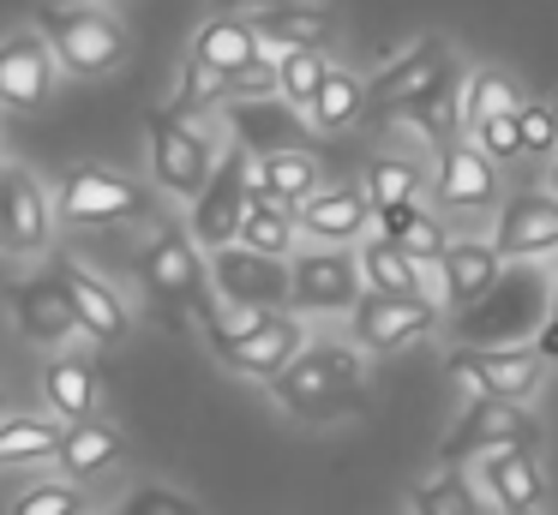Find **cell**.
I'll use <instances>...</instances> for the list:
<instances>
[{
  "label": "cell",
  "mask_w": 558,
  "mask_h": 515,
  "mask_svg": "<svg viewBox=\"0 0 558 515\" xmlns=\"http://www.w3.org/2000/svg\"><path fill=\"white\" fill-rule=\"evenodd\" d=\"M270 402L301 426H337L366 407V354L354 342H306V354L270 383Z\"/></svg>",
  "instance_id": "6da1fadb"
},
{
  "label": "cell",
  "mask_w": 558,
  "mask_h": 515,
  "mask_svg": "<svg viewBox=\"0 0 558 515\" xmlns=\"http://www.w3.org/2000/svg\"><path fill=\"white\" fill-rule=\"evenodd\" d=\"M445 72H457V60H450L445 36H421L414 48H402L397 60H385V66L366 78V114H373V120L402 114V108L421 102V96L433 90Z\"/></svg>",
  "instance_id": "8fae6325"
},
{
  "label": "cell",
  "mask_w": 558,
  "mask_h": 515,
  "mask_svg": "<svg viewBox=\"0 0 558 515\" xmlns=\"http://www.w3.org/2000/svg\"><path fill=\"white\" fill-rule=\"evenodd\" d=\"M7 318H13V330L25 335V342H37V347H49V354H61V347L78 335L73 294H66V282H61V263H54V270L19 275V282L7 287Z\"/></svg>",
  "instance_id": "30bf717a"
},
{
  "label": "cell",
  "mask_w": 558,
  "mask_h": 515,
  "mask_svg": "<svg viewBox=\"0 0 558 515\" xmlns=\"http://www.w3.org/2000/svg\"><path fill=\"white\" fill-rule=\"evenodd\" d=\"M318 192V156L313 150H277V156H253V198H277L289 210H301Z\"/></svg>",
  "instance_id": "4316f807"
},
{
  "label": "cell",
  "mask_w": 558,
  "mask_h": 515,
  "mask_svg": "<svg viewBox=\"0 0 558 515\" xmlns=\"http://www.w3.org/2000/svg\"><path fill=\"white\" fill-rule=\"evenodd\" d=\"M43 402H49V414L61 419V426H85V419H97L102 407V378L90 359L78 354H49L43 359Z\"/></svg>",
  "instance_id": "7402d4cb"
},
{
  "label": "cell",
  "mask_w": 558,
  "mask_h": 515,
  "mask_svg": "<svg viewBox=\"0 0 558 515\" xmlns=\"http://www.w3.org/2000/svg\"><path fill=\"white\" fill-rule=\"evenodd\" d=\"M366 299L361 252L354 246H306L289 258V311L294 318H354Z\"/></svg>",
  "instance_id": "5b68a950"
},
{
  "label": "cell",
  "mask_w": 558,
  "mask_h": 515,
  "mask_svg": "<svg viewBox=\"0 0 558 515\" xmlns=\"http://www.w3.org/2000/svg\"><path fill=\"white\" fill-rule=\"evenodd\" d=\"M258 42H265V54H289V48H325L330 36H337V12L318 7V0H294V7H282L277 19L253 24Z\"/></svg>",
  "instance_id": "f1b7e54d"
},
{
  "label": "cell",
  "mask_w": 558,
  "mask_h": 515,
  "mask_svg": "<svg viewBox=\"0 0 558 515\" xmlns=\"http://www.w3.org/2000/svg\"><path fill=\"white\" fill-rule=\"evenodd\" d=\"M7 515H90V510H85V491L73 479H31V486L13 491Z\"/></svg>",
  "instance_id": "ab89813d"
},
{
  "label": "cell",
  "mask_w": 558,
  "mask_h": 515,
  "mask_svg": "<svg viewBox=\"0 0 558 515\" xmlns=\"http://www.w3.org/2000/svg\"><path fill=\"white\" fill-rule=\"evenodd\" d=\"M517 126H522V156L553 162V156H558V114H553V102H522L517 108Z\"/></svg>",
  "instance_id": "60d3db41"
},
{
  "label": "cell",
  "mask_w": 558,
  "mask_h": 515,
  "mask_svg": "<svg viewBox=\"0 0 558 515\" xmlns=\"http://www.w3.org/2000/svg\"><path fill=\"white\" fill-rule=\"evenodd\" d=\"M289 102L282 96H253V102H229V132L246 156H277V150H306V120H282Z\"/></svg>",
  "instance_id": "603a6c76"
},
{
  "label": "cell",
  "mask_w": 558,
  "mask_h": 515,
  "mask_svg": "<svg viewBox=\"0 0 558 515\" xmlns=\"http://www.w3.org/2000/svg\"><path fill=\"white\" fill-rule=\"evenodd\" d=\"M361 114H366V78L349 66H337L325 78V90H318V102L306 108V126L313 132H349Z\"/></svg>",
  "instance_id": "d590c367"
},
{
  "label": "cell",
  "mask_w": 558,
  "mask_h": 515,
  "mask_svg": "<svg viewBox=\"0 0 558 515\" xmlns=\"http://www.w3.org/2000/svg\"><path fill=\"white\" fill-rule=\"evenodd\" d=\"M445 371L469 390V402H510L529 407L546 383V359L534 347H457Z\"/></svg>",
  "instance_id": "52a82bcc"
},
{
  "label": "cell",
  "mask_w": 558,
  "mask_h": 515,
  "mask_svg": "<svg viewBox=\"0 0 558 515\" xmlns=\"http://www.w3.org/2000/svg\"><path fill=\"white\" fill-rule=\"evenodd\" d=\"M366 204L373 210H390V204H414L421 198V168L402 162V156H373L366 162Z\"/></svg>",
  "instance_id": "74e56055"
},
{
  "label": "cell",
  "mask_w": 558,
  "mask_h": 515,
  "mask_svg": "<svg viewBox=\"0 0 558 515\" xmlns=\"http://www.w3.org/2000/svg\"><path fill=\"white\" fill-rule=\"evenodd\" d=\"M402 252H409L414 263H438L450 252V234H445V222H438L433 210H414V222H409V234L397 240Z\"/></svg>",
  "instance_id": "7bdbcfd3"
},
{
  "label": "cell",
  "mask_w": 558,
  "mask_h": 515,
  "mask_svg": "<svg viewBox=\"0 0 558 515\" xmlns=\"http://www.w3.org/2000/svg\"><path fill=\"white\" fill-rule=\"evenodd\" d=\"M438 263H445V311L481 306V299L498 287V270H505V258H498L493 240H450V252Z\"/></svg>",
  "instance_id": "cb8c5ba5"
},
{
  "label": "cell",
  "mask_w": 558,
  "mask_h": 515,
  "mask_svg": "<svg viewBox=\"0 0 558 515\" xmlns=\"http://www.w3.org/2000/svg\"><path fill=\"white\" fill-rule=\"evenodd\" d=\"M402 120H409V126L421 132L426 144H433V150L457 144V138H462V84H457V72H445V78H438L433 90L421 96V102L402 108Z\"/></svg>",
  "instance_id": "1f68e13d"
},
{
  "label": "cell",
  "mask_w": 558,
  "mask_h": 515,
  "mask_svg": "<svg viewBox=\"0 0 558 515\" xmlns=\"http://www.w3.org/2000/svg\"><path fill=\"white\" fill-rule=\"evenodd\" d=\"M121 462V431L114 426H102V419H85V426H66V443H61V455H54V467H61V479H90V474H102V467H114Z\"/></svg>",
  "instance_id": "4dcf8cb0"
},
{
  "label": "cell",
  "mask_w": 558,
  "mask_h": 515,
  "mask_svg": "<svg viewBox=\"0 0 558 515\" xmlns=\"http://www.w3.org/2000/svg\"><path fill=\"white\" fill-rule=\"evenodd\" d=\"M54 228H61L54 186H43L31 168H13V180H7V252L13 258H37V252L54 246Z\"/></svg>",
  "instance_id": "ffe728a7"
},
{
  "label": "cell",
  "mask_w": 558,
  "mask_h": 515,
  "mask_svg": "<svg viewBox=\"0 0 558 515\" xmlns=\"http://www.w3.org/2000/svg\"><path fill=\"white\" fill-rule=\"evenodd\" d=\"M31 24L49 42L54 66L73 78H109L126 60V24L102 0H43Z\"/></svg>",
  "instance_id": "3957f363"
},
{
  "label": "cell",
  "mask_w": 558,
  "mask_h": 515,
  "mask_svg": "<svg viewBox=\"0 0 558 515\" xmlns=\"http://www.w3.org/2000/svg\"><path fill=\"white\" fill-rule=\"evenodd\" d=\"M145 162H150V180H157L174 204H193L198 192L210 186L222 150L198 120H181L174 108H157V114L145 120Z\"/></svg>",
  "instance_id": "277c9868"
},
{
  "label": "cell",
  "mask_w": 558,
  "mask_h": 515,
  "mask_svg": "<svg viewBox=\"0 0 558 515\" xmlns=\"http://www.w3.org/2000/svg\"><path fill=\"white\" fill-rule=\"evenodd\" d=\"M193 60H205L210 72H222V78H241L246 66H258L265 60V42H258V30L253 24H241V19H205L193 30V48H186Z\"/></svg>",
  "instance_id": "d4e9b609"
},
{
  "label": "cell",
  "mask_w": 558,
  "mask_h": 515,
  "mask_svg": "<svg viewBox=\"0 0 558 515\" xmlns=\"http://www.w3.org/2000/svg\"><path fill=\"white\" fill-rule=\"evenodd\" d=\"M198 330H205L210 354L222 359V371L253 378V383H265V390L306 354V342H313V335H306V318H294V311H241V306H222V299L198 318Z\"/></svg>",
  "instance_id": "7a4b0ae2"
},
{
  "label": "cell",
  "mask_w": 558,
  "mask_h": 515,
  "mask_svg": "<svg viewBox=\"0 0 558 515\" xmlns=\"http://www.w3.org/2000/svg\"><path fill=\"white\" fill-rule=\"evenodd\" d=\"M210 287L222 306L241 311H289V263L282 258H258L241 240L222 252H210Z\"/></svg>",
  "instance_id": "7c38bea8"
},
{
  "label": "cell",
  "mask_w": 558,
  "mask_h": 515,
  "mask_svg": "<svg viewBox=\"0 0 558 515\" xmlns=\"http://www.w3.org/2000/svg\"><path fill=\"white\" fill-rule=\"evenodd\" d=\"M7 180H13V168H0V252H7Z\"/></svg>",
  "instance_id": "bcb514c9"
},
{
  "label": "cell",
  "mask_w": 558,
  "mask_h": 515,
  "mask_svg": "<svg viewBox=\"0 0 558 515\" xmlns=\"http://www.w3.org/2000/svg\"><path fill=\"white\" fill-rule=\"evenodd\" d=\"M294 216H301V234L313 246H354L373 222V204H366L361 186H318Z\"/></svg>",
  "instance_id": "44dd1931"
},
{
  "label": "cell",
  "mask_w": 558,
  "mask_h": 515,
  "mask_svg": "<svg viewBox=\"0 0 558 515\" xmlns=\"http://www.w3.org/2000/svg\"><path fill=\"white\" fill-rule=\"evenodd\" d=\"M529 102V96L517 90V78H510L505 66H474L469 84H462V126H481V120H498V114H517V108Z\"/></svg>",
  "instance_id": "836d02e7"
},
{
  "label": "cell",
  "mask_w": 558,
  "mask_h": 515,
  "mask_svg": "<svg viewBox=\"0 0 558 515\" xmlns=\"http://www.w3.org/2000/svg\"><path fill=\"white\" fill-rule=\"evenodd\" d=\"M229 96H234V84L222 78V72H210L205 60H193V54L181 60V78H174V114L181 120H198L205 108H222Z\"/></svg>",
  "instance_id": "8d00e7d4"
},
{
  "label": "cell",
  "mask_w": 558,
  "mask_h": 515,
  "mask_svg": "<svg viewBox=\"0 0 558 515\" xmlns=\"http://www.w3.org/2000/svg\"><path fill=\"white\" fill-rule=\"evenodd\" d=\"M54 78H61V66H54L49 42L37 36V24L0 36V108L7 114H37L54 96Z\"/></svg>",
  "instance_id": "5bb4252c"
},
{
  "label": "cell",
  "mask_w": 558,
  "mask_h": 515,
  "mask_svg": "<svg viewBox=\"0 0 558 515\" xmlns=\"http://www.w3.org/2000/svg\"><path fill=\"white\" fill-rule=\"evenodd\" d=\"M330 72H337V60H330L325 48H289V54H277V96L294 114H306V108L318 102Z\"/></svg>",
  "instance_id": "e575fe53"
},
{
  "label": "cell",
  "mask_w": 558,
  "mask_h": 515,
  "mask_svg": "<svg viewBox=\"0 0 558 515\" xmlns=\"http://www.w3.org/2000/svg\"><path fill=\"white\" fill-rule=\"evenodd\" d=\"M553 114H558V102H553Z\"/></svg>",
  "instance_id": "681fc988"
},
{
  "label": "cell",
  "mask_w": 558,
  "mask_h": 515,
  "mask_svg": "<svg viewBox=\"0 0 558 515\" xmlns=\"http://www.w3.org/2000/svg\"><path fill=\"white\" fill-rule=\"evenodd\" d=\"M433 198L438 210H462V216H498L505 204V186H498V162H486L474 144H445L433 162Z\"/></svg>",
  "instance_id": "2e32d148"
},
{
  "label": "cell",
  "mask_w": 558,
  "mask_h": 515,
  "mask_svg": "<svg viewBox=\"0 0 558 515\" xmlns=\"http://www.w3.org/2000/svg\"><path fill=\"white\" fill-rule=\"evenodd\" d=\"M61 282H66V294H73L78 335H90V342H102V347H114V342L133 335V306H126V294L109 282V275H97L90 263L61 258Z\"/></svg>",
  "instance_id": "e0dca14e"
},
{
  "label": "cell",
  "mask_w": 558,
  "mask_h": 515,
  "mask_svg": "<svg viewBox=\"0 0 558 515\" xmlns=\"http://www.w3.org/2000/svg\"><path fill=\"white\" fill-rule=\"evenodd\" d=\"M409 515H498V503L481 491L469 467H438V474L414 479Z\"/></svg>",
  "instance_id": "484cf974"
},
{
  "label": "cell",
  "mask_w": 558,
  "mask_h": 515,
  "mask_svg": "<svg viewBox=\"0 0 558 515\" xmlns=\"http://www.w3.org/2000/svg\"><path fill=\"white\" fill-rule=\"evenodd\" d=\"M438 318H445V311L426 306L421 294H409V299H397V294H366L361 306H354V318H349V342L361 347L366 359H373V354H397V347L433 335Z\"/></svg>",
  "instance_id": "4fadbf2b"
},
{
  "label": "cell",
  "mask_w": 558,
  "mask_h": 515,
  "mask_svg": "<svg viewBox=\"0 0 558 515\" xmlns=\"http://www.w3.org/2000/svg\"><path fill=\"white\" fill-rule=\"evenodd\" d=\"M282 7H294V0H210V19H241V24H265V19H277Z\"/></svg>",
  "instance_id": "ee69618b"
},
{
  "label": "cell",
  "mask_w": 558,
  "mask_h": 515,
  "mask_svg": "<svg viewBox=\"0 0 558 515\" xmlns=\"http://www.w3.org/2000/svg\"><path fill=\"white\" fill-rule=\"evenodd\" d=\"M534 354H541V359H558V287H553V299H546V323H541V342H534Z\"/></svg>",
  "instance_id": "f6af8a7d"
},
{
  "label": "cell",
  "mask_w": 558,
  "mask_h": 515,
  "mask_svg": "<svg viewBox=\"0 0 558 515\" xmlns=\"http://www.w3.org/2000/svg\"><path fill=\"white\" fill-rule=\"evenodd\" d=\"M246 210H253V156L234 144V150H222L210 186L186 204V234H193L205 252H222V246L241 240Z\"/></svg>",
  "instance_id": "ba28073f"
},
{
  "label": "cell",
  "mask_w": 558,
  "mask_h": 515,
  "mask_svg": "<svg viewBox=\"0 0 558 515\" xmlns=\"http://www.w3.org/2000/svg\"><path fill=\"white\" fill-rule=\"evenodd\" d=\"M481 491L498 503V515H541L553 486H546V467L534 462V450H493L474 462Z\"/></svg>",
  "instance_id": "d6986e66"
},
{
  "label": "cell",
  "mask_w": 558,
  "mask_h": 515,
  "mask_svg": "<svg viewBox=\"0 0 558 515\" xmlns=\"http://www.w3.org/2000/svg\"><path fill=\"white\" fill-rule=\"evenodd\" d=\"M138 210H145V192L102 162H73L54 180V216L66 228H114Z\"/></svg>",
  "instance_id": "9c48e42d"
},
{
  "label": "cell",
  "mask_w": 558,
  "mask_h": 515,
  "mask_svg": "<svg viewBox=\"0 0 558 515\" xmlns=\"http://www.w3.org/2000/svg\"><path fill=\"white\" fill-rule=\"evenodd\" d=\"M138 282L150 287L169 306H186L193 323L217 306V287H210V252L198 246L186 228H162L145 252H138Z\"/></svg>",
  "instance_id": "8992f818"
},
{
  "label": "cell",
  "mask_w": 558,
  "mask_h": 515,
  "mask_svg": "<svg viewBox=\"0 0 558 515\" xmlns=\"http://www.w3.org/2000/svg\"><path fill=\"white\" fill-rule=\"evenodd\" d=\"M541 426L529 419V407H510V402H469L457 414L445 438V467H462L474 450L493 455V450H534Z\"/></svg>",
  "instance_id": "9a60e30c"
},
{
  "label": "cell",
  "mask_w": 558,
  "mask_h": 515,
  "mask_svg": "<svg viewBox=\"0 0 558 515\" xmlns=\"http://www.w3.org/2000/svg\"><path fill=\"white\" fill-rule=\"evenodd\" d=\"M66 443V426L54 414H7L0 419V467H43Z\"/></svg>",
  "instance_id": "83f0119b"
},
{
  "label": "cell",
  "mask_w": 558,
  "mask_h": 515,
  "mask_svg": "<svg viewBox=\"0 0 558 515\" xmlns=\"http://www.w3.org/2000/svg\"><path fill=\"white\" fill-rule=\"evenodd\" d=\"M109 515H205V503L181 486H162V479H138L114 498Z\"/></svg>",
  "instance_id": "f35d334b"
},
{
  "label": "cell",
  "mask_w": 558,
  "mask_h": 515,
  "mask_svg": "<svg viewBox=\"0 0 558 515\" xmlns=\"http://www.w3.org/2000/svg\"><path fill=\"white\" fill-rule=\"evenodd\" d=\"M241 246L258 252V258L289 263L294 252H301V216L277 198H253V210H246V222H241Z\"/></svg>",
  "instance_id": "f546056e"
},
{
  "label": "cell",
  "mask_w": 558,
  "mask_h": 515,
  "mask_svg": "<svg viewBox=\"0 0 558 515\" xmlns=\"http://www.w3.org/2000/svg\"><path fill=\"white\" fill-rule=\"evenodd\" d=\"M486 240L498 246V258H546V252H558V198L553 192H517V198H505Z\"/></svg>",
  "instance_id": "ac0fdd59"
},
{
  "label": "cell",
  "mask_w": 558,
  "mask_h": 515,
  "mask_svg": "<svg viewBox=\"0 0 558 515\" xmlns=\"http://www.w3.org/2000/svg\"><path fill=\"white\" fill-rule=\"evenodd\" d=\"M102 7H109V12H121V7H126V0H102Z\"/></svg>",
  "instance_id": "c3c4849f"
},
{
  "label": "cell",
  "mask_w": 558,
  "mask_h": 515,
  "mask_svg": "<svg viewBox=\"0 0 558 515\" xmlns=\"http://www.w3.org/2000/svg\"><path fill=\"white\" fill-rule=\"evenodd\" d=\"M361 252V282H366V294H397V299H409V294H421V270H414V258L397 246V240H366V246H354Z\"/></svg>",
  "instance_id": "d6a6232c"
},
{
  "label": "cell",
  "mask_w": 558,
  "mask_h": 515,
  "mask_svg": "<svg viewBox=\"0 0 558 515\" xmlns=\"http://www.w3.org/2000/svg\"><path fill=\"white\" fill-rule=\"evenodd\" d=\"M469 144L486 156V162H517V156H522V126H517V114L481 120V126L469 132Z\"/></svg>",
  "instance_id": "b9f144b4"
},
{
  "label": "cell",
  "mask_w": 558,
  "mask_h": 515,
  "mask_svg": "<svg viewBox=\"0 0 558 515\" xmlns=\"http://www.w3.org/2000/svg\"><path fill=\"white\" fill-rule=\"evenodd\" d=\"M546 192H553V198H558V156H553V162H546Z\"/></svg>",
  "instance_id": "7dc6e473"
}]
</instances>
